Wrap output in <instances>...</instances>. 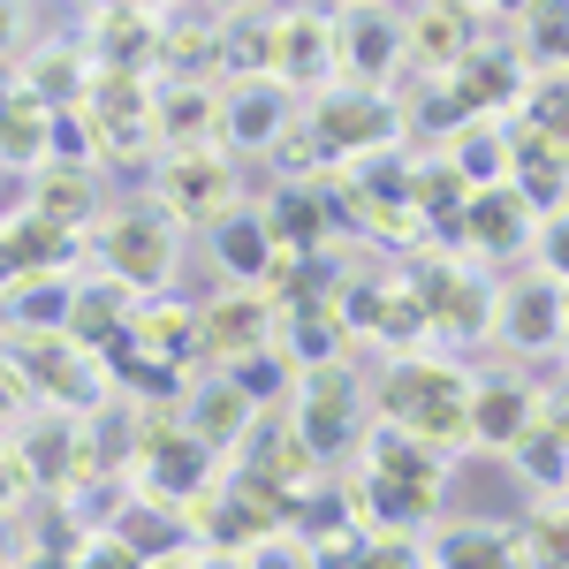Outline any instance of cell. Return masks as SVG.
Wrapping results in <instances>:
<instances>
[{
	"label": "cell",
	"mask_w": 569,
	"mask_h": 569,
	"mask_svg": "<svg viewBox=\"0 0 569 569\" xmlns=\"http://www.w3.org/2000/svg\"><path fill=\"white\" fill-rule=\"evenodd\" d=\"M380 410H388V426L418 433L433 456L471 448V380L440 357H402L380 380Z\"/></svg>",
	"instance_id": "6da1fadb"
},
{
	"label": "cell",
	"mask_w": 569,
	"mask_h": 569,
	"mask_svg": "<svg viewBox=\"0 0 569 569\" xmlns=\"http://www.w3.org/2000/svg\"><path fill=\"white\" fill-rule=\"evenodd\" d=\"M107 243H99V259H107V281H122L130 297H160L168 281H176L182 266V228L160 206H130V213H114L99 228Z\"/></svg>",
	"instance_id": "7a4b0ae2"
},
{
	"label": "cell",
	"mask_w": 569,
	"mask_h": 569,
	"mask_svg": "<svg viewBox=\"0 0 569 569\" xmlns=\"http://www.w3.org/2000/svg\"><path fill=\"white\" fill-rule=\"evenodd\" d=\"M243 182H236V160L228 144H190V152H168L160 168V213L176 228H213V220L236 213Z\"/></svg>",
	"instance_id": "3957f363"
},
{
	"label": "cell",
	"mask_w": 569,
	"mask_h": 569,
	"mask_svg": "<svg viewBox=\"0 0 569 569\" xmlns=\"http://www.w3.org/2000/svg\"><path fill=\"white\" fill-rule=\"evenodd\" d=\"M91 122V144L99 152H144L152 144V84L137 69H91V91L77 99Z\"/></svg>",
	"instance_id": "277c9868"
},
{
	"label": "cell",
	"mask_w": 569,
	"mask_h": 569,
	"mask_svg": "<svg viewBox=\"0 0 569 569\" xmlns=\"http://www.w3.org/2000/svg\"><path fill=\"white\" fill-rule=\"evenodd\" d=\"M273 297L266 289H228V297H213V305H198L190 311V350L198 357H213V365H236V357H251L273 342Z\"/></svg>",
	"instance_id": "5b68a950"
},
{
	"label": "cell",
	"mask_w": 569,
	"mask_h": 569,
	"mask_svg": "<svg viewBox=\"0 0 569 569\" xmlns=\"http://www.w3.org/2000/svg\"><path fill=\"white\" fill-rule=\"evenodd\" d=\"M350 426H357V372L335 357V365H305L297 380V433H305L311 463L319 456H342L350 448Z\"/></svg>",
	"instance_id": "8992f818"
},
{
	"label": "cell",
	"mask_w": 569,
	"mask_h": 569,
	"mask_svg": "<svg viewBox=\"0 0 569 569\" xmlns=\"http://www.w3.org/2000/svg\"><path fill=\"white\" fill-rule=\"evenodd\" d=\"M289 122H297V91L281 77H243L220 99V144L228 152H273Z\"/></svg>",
	"instance_id": "52a82bcc"
},
{
	"label": "cell",
	"mask_w": 569,
	"mask_h": 569,
	"mask_svg": "<svg viewBox=\"0 0 569 569\" xmlns=\"http://www.w3.org/2000/svg\"><path fill=\"white\" fill-rule=\"evenodd\" d=\"M562 327H569V281H555V273H531V281L493 297V335L509 350H547V342H562Z\"/></svg>",
	"instance_id": "ba28073f"
},
{
	"label": "cell",
	"mask_w": 569,
	"mask_h": 569,
	"mask_svg": "<svg viewBox=\"0 0 569 569\" xmlns=\"http://www.w3.org/2000/svg\"><path fill=\"white\" fill-rule=\"evenodd\" d=\"M311 130H319V144L335 152V160H357V152H380L395 137V107L380 99V91H319V107H311Z\"/></svg>",
	"instance_id": "9c48e42d"
},
{
	"label": "cell",
	"mask_w": 569,
	"mask_h": 569,
	"mask_svg": "<svg viewBox=\"0 0 569 569\" xmlns=\"http://www.w3.org/2000/svg\"><path fill=\"white\" fill-rule=\"evenodd\" d=\"M144 486H152V501H198L206 486H213V448L190 433V426H152L144 433Z\"/></svg>",
	"instance_id": "30bf717a"
},
{
	"label": "cell",
	"mask_w": 569,
	"mask_h": 569,
	"mask_svg": "<svg viewBox=\"0 0 569 569\" xmlns=\"http://www.w3.org/2000/svg\"><path fill=\"white\" fill-rule=\"evenodd\" d=\"M531 228H539V213H531V198L517 182H486V190L463 198V213H456V236H471V251H486V259L525 251Z\"/></svg>",
	"instance_id": "8fae6325"
},
{
	"label": "cell",
	"mask_w": 569,
	"mask_h": 569,
	"mask_svg": "<svg viewBox=\"0 0 569 569\" xmlns=\"http://www.w3.org/2000/svg\"><path fill=\"white\" fill-rule=\"evenodd\" d=\"M395 61H402V23H395L380 0H357L350 16L335 23V69H350L365 91H380Z\"/></svg>",
	"instance_id": "7c38bea8"
},
{
	"label": "cell",
	"mask_w": 569,
	"mask_h": 569,
	"mask_svg": "<svg viewBox=\"0 0 569 569\" xmlns=\"http://www.w3.org/2000/svg\"><path fill=\"white\" fill-rule=\"evenodd\" d=\"M418 305H426V327L433 335H456V342H471V335L493 327V289H486L471 266H433L418 281Z\"/></svg>",
	"instance_id": "4fadbf2b"
},
{
	"label": "cell",
	"mask_w": 569,
	"mask_h": 569,
	"mask_svg": "<svg viewBox=\"0 0 569 569\" xmlns=\"http://www.w3.org/2000/svg\"><path fill=\"white\" fill-rule=\"evenodd\" d=\"M479 8L471 0H426L410 23H402V61H418V69H456V61H471L479 53Z\"/></svg>",
	"instance_id": "5bb4252c"
},
{
	"label": "cell",
	"mask_w": 569,
	"mask_h": 569,
	"mask_svg": "<svg viewBox=\"0 0 569 569\" xmlns=\"http://www.w3.org/2000/svg\"><path fill=\"white\" fill-rule=\"evenodd\" d=\"M273 77L297 91H327L335 84V23L327 16H281V39H273Z\"/></svg>",
	"instance_id": "9a60e30c"
},
{
	"label": "cell",
	"mask_w": 569,
	"mask_h": 569,
	"mask_svg": "<svg viewBox=\"0 0 569 569\" xmlns=\"http://www.w3.org/2000/svg\"><path fill=\"white\" fill-rule=\"evenodd\" d=\"M152 53H160L152 8H144V0H107L99 23H91V61H99V69H137V77H144Z\"/></svg>",
	"instance_id": "2e32d148"
},
{
	"label": "cell",
	"mask_w": 569,
	"mask_h": 569,
	"mask_svg": "<svg viewBox=\"0 0 569 569\" xmlns=\"http://www.w3.org/2000/svg\"><path fill=\"white\" fill-rule=\"evenodd\" d=\"M539 426V395L525 388V380H486V388H471V448H517V440Z\"/></svg>",
	"instance_id": "e0dca14e"
},
{
	"label": "cell",
	"mask_w": 569,
	"mask_h": 569,
	"mask_svg": "<svg viewBox=\"0 0 569 569\" xmlns=\"http://www.w3.org/2000/svg\"><path fill=\"white\" fill-rule=\"evenodd\" d=\"M84 357H77V342L69 335H31L23 342V380H31V395H61L69 410H84V402H99V372H77Z\"/></svg>",
	"instance_id": "ac0fdd59"
},
{
	"label": "cell",
	"mask_w": 569,
	"mask_h": 569,
	"mask_svg": "<svg viewBox=\"0 0 569 569\" xmlns=\"http://www.w3.org/2000/svg\"><path fill=\"white\" fill-rule=\"evenodd\" d=\"M152 137L168 152H190V144H220V99L206 84H168L152 91Z\"/></svg>",
	"instance_id": "d6986e66"
},
{
	"label": "cell",
	"mask_w": 569,
	"mask_h": 569,
	"mask_svg": "<svg viewBox=\"0 0 569 569\" xmlns=\"http://www.w3.org/2000/svg\"><path fill=\"white\" fill-rule=\"evenodd\" d=\"M372 479H388L402 486L426 517H433V501H440V456L426 448L418 433H402V426H388V433L372 440Z\"/></svg>",
	"instance_id": "ffe728a7"
},
{
	"label": "cell",
	"mask_w": 569,
	"mask_h": 569,
	"mask_svg": "<svg viewBox=\"0 0 569 569\" xmlns=\"http://www.w3.org/2000/svg\"><path fill=\"white\" fill-rule=\"evenodd\" d=\"M509 182L531 198V213H539V206H555V213H562V198H569V144L525 130L517 144H509Z\"/></svg>",
	"instance_id": "44dd1931"
},
{
	"label": "cell",
	"mask_w": 569,
	"mask_h": 569,
	"mask_svg": "<svg viewBox=\"0 0 569 569\" xmlns=\"http://www.w3.org/2000/svg\"><path fill=\"white\" fill-rule=\"evenodd\" d=\"M213 259L236 273V281H251V289H266V273L281 266V243H273V228H266V213H228L213 220Z\"/></svg>",
	"instance_id": "7402d4cb"
},
{
	"label": "cell",
	"mask_w": 569,
	"mask_h": 569,
	"mask_svg": "<svg viewBox=\"0 0 569 569\" xmlns=\"http://www.w3.org/2000/svg\"><path fill=\"white\" fill-rule=\"evenodd\" d=\"M251 418H259V402L236 388L228 372H220V380H206V388H190V410H182V426L206 440L213 456L228 448V440H243V426H251Z\"/></svg>",
	"instance_id": "603a6c76"
},
{
	"label": "cell",
	"mask_w": 569,
	"mask_h": 569,
	"mask_svg": "<svg viewBox=\"0 0 569 569\" xmlns=\"http://www.w3.org/2000/svg\"><path fill=\"white\" fill-rule=\"evenodd\" d=\"M448 77H456V99H463L471 122H479V114H501V107H525V69H517L509 53H471V61H456Z\"/></svg>",
	"instance_id": "cb8c5ba5"
},
{
	"label": "cell",
	"mask_w": 569,
	"mask_h": 569,
	"mask_svg": "<svg viewBox=\"0 0 569 569\" xmlns=\"http://www.w3.org/2000/svg\"><path fill=\"white\" fill-rule=\"evenodd\" d=\"M433 569H525V555L501 525H448L433 539Z\"/></svg>",
	"instance_id": "d4e9b609"
},
{
	"label": "cell",
	"mask_w": 569,
	"mask_h": 569,
	"mask_svg": "<svg viewBox=\"0 0 569 569\" xmlns=\"http://www.w3.org/2000/svg\"><path fill=\"white\" fill-rule=\"evenodd\" d=\"M61 335H69V342H107V350H114V342L130 335V289H122V281H107V289H77Z\"/></svg>",
	"instance_id": "484cf974"
},
{
	"label": "cell",
	"mask_w": 569,
	"mask_h": 569,
	"mask_svg": "<svg viewBox=\"0 0 569 569\" xmlns=\"http://www.w3.org/2000/svg\"><path fill=\"white\" fill-rule=\"evenodd\" d=\"M69 281L61 273H23V281H8V319L23 327V335H61L69 327Z\"/></svg>",
	"instance_id": "4316f807"
},
{
	"label": "cell",
	"mask_w": 569,
	"mask_h": 569,
	"mask_svg": "<svg viewBox=\"0 0 569 569\" xmlns=\"http://www.w3.org/2000/svg\"><path fill=\"white\" fill-rule=\"evenodd\" d=\"M23 91L46 99V107H77V99L91 91V53H84V46H46L39 69L23 77Z\"/></svg>",
	"instance_id": "83f0119b"
},
{
	"label": "cell",
	"mask_w": 569,
	"mask_h": 569,
	"mask_svg": "<svg viewBox=\"0 0 569 569\" xmlns=\"http://www.w3.org/2000/svg\"><path fill=\"white\" fill-rule=\"evenodd\" d=\"M273 39H281V16H251V23H228L213 53L228 77H273Z\"/></svg>",
	"instance_id": "f1b7e54d"
},
{
	"label": "cell",
	"mask_w": 569,
	"mask_h": 569,
	"mask_svg": "<svg viewBox=\"0 0 569 569\" xmlns=\"http://www.w3.org/2000/svg\"><path fill=\"white\" fill-rule=\"evenodd\" d=\"M266 228H273V243L281 251H319V198H311L305 182H281L273 190V206H266Z\"/></svg>",
	"instance_id": "f546056e"
},
{
	"label": "cell",
	"mask_w": 569,
	"mask_h": 569,
	"mask_svg": "<svg viewBox=\"0 0 569 569\" xmlns=\"http://www.w3.org/2000/svg\"><path fill=\"white\" fill-rule=\"evenodd\" d=\"M16 448H23L31 486H69L77 479V426H61V440H53V426H23Z\"/></svg>",
	"instance_id": "4dcf8cb0"
},
{
	"label": "cell",
	"mask_w": 569,
	"mask_h": 569,
	"mask_svg": "<svg viewBox=\"0 0 569 569\" xmlns=\"http://www.w3.org/2000/svg\"><path fill=\"white\" fill-rule=\"evenodd\" d=\"M130 350H144V357H168V365H182V350H190V311L182 305H144V311H130V335H122Z\"/></svg>",
	"instance_id": "1f68e13d"
},
{
	"label": "cell",
	"mask_w": 569,
	"mask_h": 569,
	"mask_svg": "<svg viewBox=\"0 0 569 569\" xmlns=\"http://www.w3.org/2000/svg\"><path fill=\"white\" fill-rule=\"evenodd\" d=\"M289 342H297V365H335L342 342H350V327H342V311H327V305H297L289 311Z\"/></svg>",
	"instance_id": "d6a6232c"
},
{
	"label": "cell",
	"mask_w": 569,
	"mask_h": 569,
	"mask_svg": "<svg viewBox=\"0 0 569 569\" xmlns=\"http://www.w3.org/2000/svg\"><path fill=\"white\" fill-rule=\"evenodd\" d=\"M31 213L61 220V228H84V220H91V176H84V168H53V176L31 190Z\"/></svg>",
	"instance_id": "836d02e7"
},
{
	"label": "cell",
	"mask_w": 569,
	"mask_h": 569,
	"mask_svg": "<svg viewBox=\"0 0 569 569\" xmlns=\"http://www.w3.org/2000/svg\"><path fill=\"white\" fill-rule=\"evenodd\" d=\"M456 176L486 190V182H509V137L501 130H463L456 137Z\"/></svg>",
	"instance_id": "e575fe53"
},
{
	"label": "cell",
	"mask_w": 569,
	"mask_h": 569,
	"mask_svg": "<svg viewBox=\"0 0 569 569\" xmlns=\"http://www.w3.org/2000/svg\"><path fill=\"white\" fill-rule=\"evenodd\" d=\"M517 555H525V569H569V509H539L525 531H517Z\"/></svg>",
	"instance_id": "d590c367"
},
{
	"label": "cell",
	"mask_w": 569,
	"mask_h": 569,
	"mask_svg": "<svg viewBox=\"0 0 569 569\" xmlns=\"http://www.w3.org/2000/svg\"><path fill=\"white\" fill-rule=\"evenodd\" d=\"M228 380L251 395V402H273L281 388H297V380H289V357L273 350V342H266V350H251V357H236V365H228Z\"/></svg>",
	"instance_id": "8d00e7d4"
},
{
	"label": "cell",
	"mask_w": 569,
	"mask_h": 569,
	"mask_svg": "<svg viewBox=\"0 0 569 569\" xmlns=\"http://www.w3.org/2000/svg\"><path fill=\"white\" fill-rule=\"evenodd\" d=\"M509 456L525 463L531 479H547V486H569V440H555V433H547V426H531V433L517 440Z\"/></svg>",
	"instance_id": "74e56055"
},
{
	"label": "cell",
	"mask_w": 569,
	"mask_h": 569,
	"mask_svg": "<svg viewBox=\"0 0 569 569\" xmlns=\"http://www.w3.org/2000/svg\"><path fill=\"white\" fill-rule=\"evenodd\" d=\"M525 114H531L539 137L569 144V77H555V84H525Z\"/></svg>",
	"instance_id": "f35d334b"
},
{
	"label": "cell",
	"mask_w": 569,
	"mask_h": 569,
	"mask_svg": "<svg viewBox=\"0 0 569 569\" xmlns=\"http://www.w3.org/2000/svg\"><path fill=\"white\" fill-rule=\"evenodd\" d=\"M69 569H144V555H130V547L107 531V539H91V547H84V555H77Z\"/></svg>",
	"instance_id": "ab89813d"
},
{
	"label": "cell",
	"mask_w": 569,
	"mask_h": 569,
	"mask_svg": "<svg viewBox=\"0 0 569 569\" xmlns=\"http://www.w3.org/2000/svg\"><path fill=\"white\" fill-rule=\"evenodd\" d=\"M23 486H31V471H23V448H16V440H0V517L23 501Z\"/></svg>",
	"instance_id": "60d3db41"
},
{
	"label": "cell",
	"mask_w": 569,
	"mask_h": 569,
	"mask_svg": "<svg viewBox=\"0 0 569 569\" xmlns=\"http://www.w3.org/2000/svg\"><path fill=\"white\" fill-rule=\"evenodd\" d=\"M539 251H547V273H555V281H569V206L547 220V243H539Z\"/></svg>",
	"instance_id": "b9f144b4"
},
{
	"label": "cell",
	"mask_w": 569,
	"mask_h": 569,
	"mask_svg": "<svg viewBox=\"0 0 569 569\" xmlns=\"http://www.w3.org/2000/svg\"><path fill=\"white\" fill-rule=\"evenodd\" d=\"M16 39V0H0V46Z\"/></svg>",
	"instance_id": "7bdbcfd3"
},
{
	"label": "cell",
	"mask_w": 569,
	"mask_h": 569,
	"mask_svg": "<svg viewBox=\"0 0 569 569\" xmlns=\"http://www.w3.org/2000/svg\"><path fill=\"white\" fill-rule=\"evenodd\" d=\"M486 8H501V16H517V8H539V0H486Z\"/></svg>",
	"instance_id": "ee69618b"
},
{
	"label": "cell",
	"mask_w": 569,
	"mask_h": 569,
	"mask_svg": "<svg viewBox=\"0 0 569 569\" xmlns=\"http://www.w3.org/2000/svg\"><path fill=\"white\" fill-rule=\"evenodd\" d=\"M0 569H16V547H8V525H0Z\"/></svg>",
	"instance_id": "f6af8a7d"
},
{
	"label": "cell",
	"mask_w": 569,
	"mask_h": 569,
	"mask_svg": "<svg viewBox=\"0 0 569 569\" xmlns=\"http://www.w3.org/2000/svg\"><path fill=\"white\" fill-rule=\"evenodd\" d=\"M206 569H243V562H228V555H220V562H206Z\"/></svg>",
	"instance_id": "bcb514c9"
}]
</instances>
